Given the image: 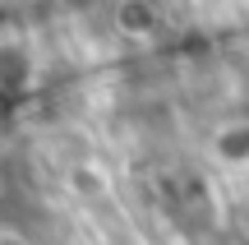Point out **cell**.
Returning <instances> with one entry per match:
<instances>
[{
    "label": "cell",
    "instance_id": "1",
    "mask_svg": "<svg viewBox=\"0 0 249 245\" xmlns=\"http://www.w3.org/2000/svg\"><path fill=\"white\" fill-rule=\"evenodd\" d=\"M208 162L222 176H245L249 171V120L231 116L208 134Z\"/></svg>",
    "mask_w": 249,
    "mask_h": 245
}]
</instances>
